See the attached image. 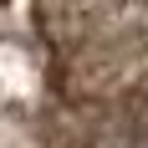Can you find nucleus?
I'll return each mask as SVG.
<instances>
[{"instance_id": "nucleus-1", "label": "nucleus", "mask_w": 148, "mask_h": 148, "mask_svg": "<svg viewBox=\"0 0 148 148\" xmlns=\"http://www.w3.org/2000/svg\"><path fill=\"white\" fill-rule=\"evenodd\" d=\"M97 148H148V123H133L128 133H112V138H102Z\"/></svg>"}]
</instances>
